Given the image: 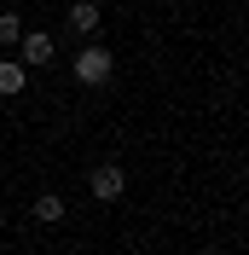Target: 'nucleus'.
Wrapping results in <instances>:
<instances>
[{"instance_id":"1","label":"nucleus","mask_w":249,"mask_h":255,"mask_svg":"<svg viewBox=\"0 0 249 255\" xmlns=\"http://www.w3.org/2000/svg\"><path fill=\"white\" fill-rule=\"evenodd\" d=\"M70 64H76V81H81V87H105V81L116 76V52L99 47V41H93V47H81Z\"/></svg>"},{"instance_id":"2","label":"nucleus","mask_w":249,"mask_h":255,"mask_svg":"<svg viewBox=\"0 0 249 255\" xmlns=\"http://www.w3.org/2000/svg\"><path fill=\"white\" fill-rule=\"evenodd\" d=\"M87 191H93L99 203H122V191H127L122 162H99V168H93V180H87Z\"/></svg>"},{"instance_id":"3","label":"nucleus","mask_w":249,"mask_h":255,"mask_svg":"<svg viewBox=\"0 0 249 255\" xmlns=\"http://www.w3.org/2000/svg\"><path fill=\"white\" fill-rule=\"evenodd\" d=\"M17 47H23L17 58H23V64L35 70V64H52V52H58V41H52L47 29H23V35H17Z\"/></svg>"},{"instance_id":"4","label":"nucleus","mask_w":249,"mask_h":255,"mask_svg":"<svg viewBox=\"0 0 249 255\" xmlns=\"http://www.w3.org/2000/svg\"><path fill=\"white\" fill-rule=\"evenodd\" d=\"M29 87V64L23 58H0V99H17Z\"/></svg>"},{"instance_id":"5","label":"nucleus","mask_w":249,"mask_h":255,"mask_svg":"<svg viewBox=\"0 0 249 255\" xmlns=\"http://www.w3.org/2000/svg\"><path fill=\"white\" fill-rule=\"evenodd\" d=\"M64 17H70V29H76V35H93V29H99V6H93V0H76Z\"/></svg>"},{"instance_id":"6","label":"nucleus","mask_w":249,"mask_h":255,"mask_svg":"<svg viewBox=\"0 0 249 255\" xmlns=\"http://www.w3.org/2000/svg\"><path fill=\"white\" fill-rule=\"evenodd\" d=\"M35 221H41V226H58L64 221V197H58V191H41V197H35Z\"/></svg>"},{"instance_id":"7","label":"nucleus","mask_w":249,"mask_h":255,"mask_svg":"<svg viewBox=\"0 0 249 255\" xmlns=\"http://www.w3.org/2000/svg\"><path fill=\"white\" fill-rule=\"evenodd\" d=\"M17 35H23V17H17V12H0V47H17Z\"/></svg>"}]
</instances>
